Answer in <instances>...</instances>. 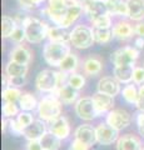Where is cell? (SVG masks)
Listing matches in <instances>:
<instances>
[{
  "label": "cell",
  "mask_w": 144,
  "mask_h": 150,
  "mask_svg": "<svg viewBox=\"0 0 144 150\" xmlns=\"http://www.w3.org/2000/svg\"><path fill=\"white\" fill-rule=\"evenodd\" d=\"M72 53L70 43L63 41H49L44 45L43 58L45 63L53 68H59V65L67 56Z\"/></svg>",
  "instance_id": "6da1fadb"
},
{
  "label": "cell",
  "mask_w": 144,
  "mask_h": 150,
  "mask_svg": "<svg viewBox=\"0 0 144 150\" xmlns=\"http://www.w3.org/2000/svg\"><path fill=\"white\" fill-rule=\"evenodd\" d=\"M21 26L24 28V30H25L26 41L30 44L43 43V40L48 38V31L50 28L46 23L41 21L34 16H30V15L25 16Z\"/></svg>",
  "instance_id": "7a4b0ae2"
},
{
  "label": "cell",
  "mask_w": 144,
  "mask_h": 150,
  "mask_svg": "<svg viewBox=\"0 0 144 150\" xmlns=\"http://www.w3.org/2000/svg\"><path fill=\"white\" fill-rule=\"evenodd\" d=\"M62 104L63 103L59 100V98L54 93L43 96L38 104V109H36L39 118L46 123L58 118L62 115Z\"/></svg>",
  "instance_id": "3957f363"
},
{
  "label": "cell",
  "mask_w": 144,
  "mask_h": 150,
  "mask_svg": "<svg viewBox=\"0 0 144 150\" xmlns=\"http://www.w3.org/2000/svg\"><path fill=\"white\" fill-rule=\"evenodd\" d=\"M79 1L80 0H48V5L44 11L54 25L62 26L64 19L69 13V9Z\"/></svg>",
  "instance_id": "277c9868"
},
{
  "label": "cell",
  "mask_w": 144,
  "mask_h": 150,
  "mask_svg": "<svg viewBox=\"0 0 144 150\" xmlns=\"http://www.w3.org/2000/svg\"><path fill=\"white\" fill-rule=\"evenodd\" d=\"M94 43V28L85 24H79L70 30V45L75 49L84 50L90 48Z\"/></svg>",
  "instance_id": "5b68a950"
},
{
  "label": "cell",
  "mask_w": 144,
  "mask_h": 150,
  "mask_svg": "<svg viewBox=\"0 0 144 150\" xmlns=\"http://www.w3.org/2000/svg\"><path fill=\"white\" fill-rule=\"evenodd\" d=\"M35 86H36V90L40 93H45V94L55 93L59 88L57 71L50 70V69L41 70V71L36 75Z\"/></svg>",
  "instance_id": "8992f818"
},
{
  "label": "cell",
  "mask_w": 144,
  "mask_h": 150,
  "mask_svg": "<svg viewBox=\"0 0 144 150\" xmlns=\"http://www.w3.org/2000/svg\"><path fill=\"white\" fill-rule=\"evenodd\" d=\"M138 58H139V49H137L135 46H124V48L117 49L110 54V62L113 63L114 67L135 64Z\"/></svg>",
  "instance_id": "52a82bcc"
},
{
  "label": "cell",
  "mask_w": 144,
  "mask_h": 150,
  "mask_svg": "<svg viewBox=\"0 0 144 150\" xmlns=\"http://www.w3.org/2000/svg\"><path fill=\"white\" fill-rule=\"evenodd\" d=\"M74 111L78 115V118L85 121H92L99 116L98 112H96L93 98H88V96L79 98L77 103L74 104Z\"/></svg>",
  "instance_id": "ba28073f"
},
{
  "label": "cell",
  "mask_w": 144,
  "mask_h": 150,
  "mask_svg": "<svg viewBox=\"0 0 144 150\" xmlns=\"http://www.w3.org/2000/svg\"><path fill=\"white\" fill-rule=\"evenodd\" d=\"M105 121L118 131L128 128L132 123L131 114L124 109H111L105 116Z\"/></svg>",
  "instance_id": "9c48e42d"
},
{
  "label": "cell",
  "mask_w": 144,
  "mask_h": 150,
  "mask_svg": "<svg viewBox=\"0 0 144 150\" xmlns=\"http://www.w3.org/2000/svg\"><path fill=\"white\" fill-rule=\"evenodd\" d=\"M82 5L90 23L104 14H109L105 0H82Z\"/></svg>",
  "instance_id": "30bf717a"
},
{
  "label": "cell",
  "mask_w": 144,
  "mask_h": 150,
  "mask_svg": "<svg viewBox=\"0 0 144 150\" xmlns=\"http://www.w3.org/2000/svg\"><path fill=\"white\" fill-rule=\"evenodd\" d=\"M96 139L100 145H111L113 143H117L119 138V131L110 126L108 123H100L96 125Z\"/></svg>",
  "instance_id": "8fae6325"
},
{
  "label": "cell",
  "mask_w": 144,
  "mask_h": 150,
  "mask_svg": "<svg viewBox=\"0 0 144 150\" xmlns=\"http://www.w3.org/2000/svg\"><path fill=\"white\" fill-rule=\"evenodd\" d=\"M48 130L50 133L55 134L58 138H60L62 140H65L69 138V135H70V124H69L68 119L65 116L60 115L58 118H55L53 120L48 121Z\"/></svg>",
  "instance_id": "7c38bea8"
},
{
  "label": "cell",
  "mask_w": 144,
  "mask_h": 150,
  "mask_svg": "<svg viewBox=\"0 0 144 150\" xmlns=\"http://www.w3.org/2000/svg\"><path fill=\"white\" fill-rule=\"evenodd\" d=\"M74 138L80 140L82 143L87 144L89 148H92L93 145H95L98 143V139H96V130H95V128H93V126L89 124L79 125L75 129V131H74Z\"/></svg>",
  "instance_id": "4fadbf2b"
},
{
  "label": "cell",
  "mask_w": 144,
  "mask_h": 150,
  "mask_svg": "<svg viewBox=\"0 0 144 150\" xmlns=\"http://www.w3.org/2000/svg\"><path fill=\"white\" fill-rule=\"evenodd\" d=\"M46 121L43 119H34V121L30 125H28L23 131V137L26 140H40L41 137L48 131Z\"/></svg>",
  "instance_id": "5bb4252c"
},
{
  "label": "cell",
  "mask_w": 144,
  "mask_h": 150,
  "mask_svg": "<svg viewBox=\"0 0 144 150\" xmlns=\"http://www.w3.org/2000/svg\"><path fill=\"white\" fill-rule=\"evenodd\" d=\"M96 91L115 98L119 93H122V89H120V83L114 76H103L96 84Z\"/></svg>",
  "instance_id": "9a60e30c"
},
{
  "label": "cell",
  "mask_w": 144,
  "mask_h": 150,
  "mask_svg": "<svg viewBox=\"0 0 144 150\" xmlns=\"http://www.w3.org/2000/svg\"><path fill=\"white\" fill-rule=\"evenodd\" d=\"M113 36L118 40H128L135 34V28L128 20H119L111 26Z\"/></svg>",
  "instance_id": "2e32d148"
},
{
  "label": "cell",
  "mask_w": 144,
  "mask_h": 150,
  "mask_svg": "<svg viewBox=\"0 0 144 150\" xmlns=\"http://www.w3.org/2000/svg\"><path fill=\"white\" fill-rule=\"evenodd\" d=\"M92 98H93L96 112H98L99 116L103 114H108V112L113 109V106H114V98L113 96L108 95V94L96 91Z\"/></svg>",
  "instance_id": "e0dca14e"
},
{
  "label": "cell",
  "mask_w": 144,
  "mask_h": 150,
  "mask_svg": "<svg viewBox=\"0 0 144 150\" xmlns=\"http://www.w3.org/2000/svg\"><path fill=\"white\" fill-rule=\"evenodd\" d=\"M115 148L117 150H144L142 140L133 134H124L119 137Z\"/></svg>",
  "instance_id": "ac0fdd59"
},
{
  "label": "cell",
  "mask_w": 144,
  "mask_h": 150,
  "mask_svg": "<svg viewBox=\"0 0 144 150\" xmlns=\"http://www.w3.org/2000/svg\"><path fill=\"white\" fill-rule=\"evenodd\" d=\"M31 59H33L31 50L28 46L21 44H18L15 48H13L10 54H9V60H13V62H16L20 64H25V65H29Z\"/></svg>",
  "instance_id": "d6986e66"
},
{
  "label": "cell",
  "mask_w": 144,
  "mask_h": 150,
  "mask_svg": "<svg viewBox=\"0 0 144 150\" xmlns=\"http://www.w3.org/2000/svg\"><path fill=\"white\" fill-rule=\"evenodd\" d=\"M79 90L74 89L72 85L69 84H65L63 86H59L58 90L55 91L54 94L59 98V100L63 103L64 105H72L75 104L77 100L79 99Z\"/></svg>",
  "instance_id": "ffe728a7"
},
{
  "label": "cell",
  "mask_w": 144,
  "mask_h": 150,
  "mask_svg": "<svg viewBox=\"0 0 144 150\" xmlns=\"http://www.w3.org/2000/svg\"><path fill=\"white\" fill-rule=\"evenodd\" d=\"M134 64L128 65H117L113 69V76L117 79L120 84H129L133 81V71Z\"/></svg>",
  "instance_id": "44dd1931"
},
{
  "label": "cell",
  "mask_w": 144,
  "mask_h": 150,
  "mask_svg": "<svg viewBox=\"0 0 144 150\" xmlns=\"http://www.w3.org/2000/svg\"><path fill=\"white\" fill-rule=\"evenodd\" d=\"M128 18L133 21H142L144 19V0H127Z\"/></svg>",
  "instance_id": "7402d4cb"
},
{
  "label": "cell",
  "mask_w": 144,
  "mask_h": 150,
  "mask_svg": "<svg viewBox=\"0 0 144 150\" xmlns=\"http://www.w3.org/2000/svg\"><path fill=\"white\" fill-rule=\"evenodd\" d=\"M108 13L111 16L128 18V5L127 0H105Z\"/></svg>",
  "instance_id": "603a6c76"
},
{
  "label": "cell",
  "mask_w": 144,
  "mask_h": 150,
  "mask_svg": "<svg viewBox=\"0 0 144 150\" xmlns=\"http://www.w3.org/2000/svg\"><path fill=\"white\" fill-rule=\"evenodd\" d=\"M49 41H63V43H70V31L67 28H62L58 25L50 26L48 31Z\"/></svg>",
  "instance_id": "cb8c5ba5"
},
{
  "label": "cell",
  "mask_w": 144,
  "mask_h": 150,
  "mask_svg": "<svg viewBox=\"0 0 144 150\" xmlns=\"http://www.w3.org/2000/svg\"><path fill=\"white\" fill-rule=\"evenodd\" d=\"M83 69H84V73L87 75L94 76V75H98L101 73V70H103V63L96 56H89L83 63Z\"/></svg>",
  "instance_id": "d4e9b609"
},
{
  "label": "cell",
  "mask_w": 144,
  "mask_h": 150,
  "mask_svg": "<svg viewBox=\"0 0 144 150\" xmlns=\"http://www.w3.org/2000/svg\"><path fill=\"white\" fill-rule=\"evenodd\" d=\"M40 144L43 146V150H59L60 146H62V139L48 130L41 137Z\"/></svg>",
  "instance_id": "484cf974"
},
{
  "label": "cell",
  "mask_w": 144,
  "mask_h": 150,
  "mask_svg": "<svg viewBox=\"0 0 144 150\" xmlns=\"http://www.w3.org/2000/svg\"><path fill=\"white\" fill-rule=\"evenodd\" d=\"M28 65L25 64H20L16 62H13V60H9L6 67H5V74L8 76H24V75L28 74Z\"/></svg>",
  "instance_id": "4316f807"
},
{
  "label": "cell",
  "mask_w": 144,
  "mask_h": 150,
  "mask_svg": "<svg viewBox=\"0 0 144 150\" xmlns=\"http://www.w3.org/2000/svg\"><path fill=\"white\" fill-rule=\"evenodd\" d=\"M18 103H19L20 109L24 111H33L35 109H38V104H39L36 98L30 93H23Z\"/></svg>",
  "instance_id": "83f0119b"
},
{
  "label": "cell",
  "mask_w": 144,
  "mask_h": 150,
  "mask_svg": "<svg viewBox=\"0 0 144 150\" xmlns=\"http://www.w3.org/2000/svg\"><path fill=\"white\" fill-rule=\"evenodd\" d=\"M78 65H79V58L77 54L70 53L65 59L62 62V64L59 65V69L64 73H68V74H72V73H75V70L78 69Z\"/></svg>",
  "instance_id": "f1b7e54d"
},
{
  "label": "cell",
  "mask_w": 144,
  "mask_h": 150,
  "mask_svg": "<svg viewBox=\"0 0 144 150\" xmlns=\"http://www.w3.org/2000/svg\"><path fill=\"white\" fill-rule=\"evenodd\" d=\"M16 28H18V23L13 16H9V15L3 16V19H1V36L4 39L10 38Z\"/></svg>",
  "instance_id": "f546056e"
},
{
  "label": "cell",
  "mask_w": 144,
  "mask_h": 150,
  "mask_svg": "<svg viewBox=\"0 0 144 150\" xmlns=\"http://www.w3.org/2000/svg\"><path fill=\"white\" fill-rule=\"evenodd\" d=\"M135 85L137 84H134V83L125 84V86L122 90L123 99L127 101L128 104H132V105H135L137 100H138V89H137Z\"/></svg>",
  "instance_id": "4dcf8cb0"
},
{
  "label": "cell",
  "mask_w": 144,
  "mask_h": 150,
  "mask_svg": "<svg viewBox=\"0 0 144 150\" xmlns=\"http://www.w3.org/2000/svg\"><path fill=\"white\" fill-rule=\"evenodd\" d=\"M111 28H94V39L98 44H106L113 39Z\"/></svg>",
  "instance_id": "1f68e13d"
},
{
  "label": "cell",
  "mask_w": 144,
  "mask_h": 150,
  "mask_svg": "<svg viewBox=\"0 0 144 150\" xmlns=\"http://www.w3.org/2000/svg\"><path fill=\"white\" fill-rule=\"evenodd\" d=\"M21 90L19 88H14V86H6L4 88V90L1 93V98L4 101H10V103H16L19 101L21 96Z\"/></svg>",
  "instance_id": "d6a6232c"
},
{
  "label": "cell",
  "mask_w": 144,
  "mask_h": 150,
  "mask_svg": "<svg viewBox=\"0 0 144 150\" xmlns=\"http://www.w3.org/2000/svg\"><path fill=\"white\" fill-rule=\"evenodd\" d=\"M1 110H3V116L6 119H11L19 114V108H18V105L15 103H10V101H4Z\"/></svg>",
  "instance_id": "836d02e7"
},
{
  "label": "cell",
  "mask_w": 144,
  "mask_h": 150,
  "mask_svg": "<svg viewBox=\"0 0 144 150\" xmlns=\"http://www.w3.org/2000/svg\"><path fill=\"white\" fill-rule=\"evenodd\" d=\"M68 84L72 85L74 89H77V90H80V89H83L85 85V78L83 76L82 74L72 73V74H69Z\"/></svg>",
  "instance_id": "e575fe53"
},
{
  "label": "cell",
  "mask_w": 144,
  "mask_h": 150,
  "mask_svg": "<svg viewBox=\"0 0 144 150\" xmlns=\"http://www.w3.org/2000/svg\"><path fill=\"white\" fill-rule=\"evenodd\" d=\"M93 28H111V15L110 14H104L99 18H96L95 20L92 21Z\"/></svg>",
  "instance_id": "d590c367"
},
{
  "label": "cell",
  "mask_w": 144,
  "mask_h": 150,
  "mask_svg": "<svg viewBox=\"0 0 144 150\" xmlns=\"http://www.w3.org/2000/svg\"><path fill=\"white\" fill-rule=\"evenodd\" d=\"M16 120H18V123H19L23 128H26L28 125H30L31 123L34 121V118H33V115L30 114V111H24V110H21L19 114L16 115Z\"/></svg>",
  "instance_id": "8d00e7d4"
},
{
  "label": "cell",
  "mask_w": 144,
  "mask_h": 150,
  "mask_svg": "<svg viewBox=\"0 0 144 150\" xmlns=\"http://www.w3.org/2000/svg\"><path fill=\"white\" fill-rule=\"evenodd\" d=\"M10 39H11V41H14V43H16V44H20V43H23L24 40H26L24 28H23L21 25H18V28H16L15 30H14V33L11 34Z\"/></svg>",
  "instance_id": "74e56055"
},
{
  "label": "cell",
  "mask_w": 144,
  "mask_h": 150,
  "mask_svg": "<svg viewBox=\"0 0 144 150\" xmlns=\"http://www.w3.org/2000/svg\"><path fill=\"white\" fill-rule=\"evenodd\" d=\"M26 83V75L24 76H8V86H14V88H21L24 86Z\"/></svg>",
  "instance_id": "f35d334b"
},
{
  "label": "cell",
  "mask_w": 144,
  "mask_h": 150,
  "mask_svg": "<svg viewBox=\"0 0 144 150\" xmlns=\"http://www.w3.org/2000/svg\"><path fill=\"white\" fill-rule=\"evenodd\" d=\"M133 83L137 85H143L144 84V67H135L133 71Z\"/></svg>",
  "instance_id": "ab89813d"
},
{
  "label": "cell",
  "mask_w": 144,
  "mask_h": 150,
  "mask_svg": "<svg viewBox=\"0 0 144 150\" xmlns=\"http://www.w3.org/2000/svg\"><path fill=\"white\" fill-rule=\"evenodd\" d=\"M9 129H10L11 134H14V135H23V131H24V128L14 118L9 119Z\"/></svg>",
  "instance_id": "60d3db41"
},
{
  "label": "cell",
  "mask_w": 144,
  "mask_h": 150,
  "mask_svg": "<svg viewBox=\"0 0 144 150\" xmlns=\"http://www.w3.org/2000/svg\"><path fill=\"white\" fill-rule=\"evenodd\" d=\"M135 105L139 111H144V84L138 88V100Z\"/></svg>",
  "instance_id": "b9f144b4"
},
{
  "label": "cell",
  "mask_w": 144,
  "mask_h": 150,
  "mask_svg": "<svg viewBox=\"0 0 144 150\" xmlns=\"http://www.w3.org/2000/svg\"><path fill=\"white\" fill-rule=\"evenodd\" d=\"M18 4H19V6L23 10H26V11L34 10L36 8V5L34 4V0H18Z\"/></svg>",
  "instance_id": "7bdbcfd3"
},
{
  "label": "cell",
  "mask_w": 144,
  "mask_h": 150,
  "mask_svg": "<svg viewBox=\"0 0 144 150\" xmlns=\"http://www.w3.org/2000/svg\"><path fill=\"white\" fill-rule=\"evenodd\" d=\"M69 150H89V146L87 144L82 143L80 140H78L74 138V140L70 143V146H69Z\"/></svg>",
  "instance_id": "ee69618b"
},
{
  "label": "cell",
  "mask_w": 144,
  "mask_h": 150,
  "mask_svg": "<svg viewBox=\"0 0 144 150\" xmlns=\"http://www.w3.org/2000/svg\"><path fill=\"white\" fill-rule=\"evenodd\" d=\"M135 121H137V126H138L139 134L144 137V111H139L138 112L137 118H135Z\"/></svg>",
  "instance_id": "f6af8a7d"
},
{
  "label": "cell",
  "mask_w": 144,
  "mask_h": 150,
  "mask_svg": "<svg viewBox=\"0 0 144 150\" xmlns=\"http://www.w3.org/2000/svg\"><path fill=\"white\" fill-rule=\"evenodd\" d=\"M26 150H43V146L40 144V140H28Z\"/></svg>",
  "instance_id": "bcb514c9"
},
{
  "label": "cell",
  "mask_w": 144,
  "mask_h": 150,
  "mask_svg": "<svg viewBox=\"0 0 144 150\" xmlns=\"http://www.w3.org/2000/svg\"><path fill=\"white\" fill-rule=\"evenodd\" d=\"M134 28H135V35L144 38V21H138V24Z\"/></svg>",
  "instance_id": "7dc6e473"
},
{
  "label": "cell",
  "mask_w": 144,
  "mask_h": 150,
  "mask_svg": "<svg viewBox=\"0 0 144 150\" xmlns=\"http://www.w3.org/2000/svg\"><path fill=\"white\" fill-rule=\"evenodd\" d=\"M134 46H135L137 49H143L144 48V38L137 36L135 40H134Z\"/></svg>",
  "instance_id": "c3c4849f"
}]
</instances>
